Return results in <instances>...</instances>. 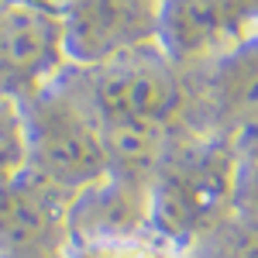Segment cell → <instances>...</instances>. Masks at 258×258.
<instances>
[{
	"mask_svg": "<svg viewBox=\"0 0 258 258\" xmlns=\"http://www.w3.org/2000/svg\"><path fill=\"white\" fill-rule=\"evenodd\" d=\"M28 172L66 193H80L107 176L100 124L83 97L76 69L66 66L35 93L21 97Z\"/></svg>",
	"mask_w": 258,
	"mask_h": 258,
	"instance_id": "cell-2",
	"label": "cell"
},
{
	"mask_svg": "<svg viewBox=\"0 0 258 258\" xmlns=\"http://www.w3.org/2000/svg\"><path fill=\"white\" fill-rule=\"evenodd\" d=\"M73 197L28 169L0 182V258H66Z\"/></svg>",
	"mask_w": 258,
	"mask_h": 258,
	"instance_id": "cell-4",
	"label": "cell"
},
{
	"mask_svg": "<svg viewBox=\"0 0 258 258\" xmlns=\"http://www.w3.org/2000/svg\"><path fill=\"white\" fill-rule=\"evenodd\" d=\"M62 18L69 66H93L159 35V0H73Z\"/></svg>",
	"mask_w": 258,
	"mask_h": 258,
	"instance_id": "cell-6",
	"label": "cell"
},
{
	"mask_svg": "<svg viewBox=\"0 0 258 258\" xmlns=\"http://www.w3.org/2000/svg\"><path fill=\"white\" fill-rule=\"evenodd\" d=\"M100 131L176 127L182 117V76L159 41L127 48L93 66H73Z\"/></svg>",
	"mask_w": 258,
	"mask_h": 258,
	"instance_id": "cell-3",
	"label": "cell"
},
{
	"mask_svg": "<svg viewBox=\"0 0 258 258\" xmlns=\"http://www.w3.org/2000/svg\"><path fill=\"white\" fill-rule=\"evenodd\" d=\"M238 138H172L148 182L152 227L179 251L207 238L238 203Z\"/></svg>",
	"mask_w": 258,
	"mask_h": 258,
	"instance_id": "cell-1",
	"label": "cell"
},
{
	"mask_svg": "<svg viewBox=\"0 0 258 258\" xmlns=\"http://www.w3.org/2000/svg\"><path fill=\"white\" fill-rule=\"evenodd\" d=\"M24 165H28V145H24L21 103L0 93V182L24 172Z\"/></svg>",
	"mask_w": 258,
	"mask_h": 258,
	"instance_id": "cell-9",
	"label": "cell"
},
{
	"mask_svg": "<svg viewBox=\"0 0 258 258\" xmlns=\"http://www.w3.org/2000/svg\"><path fill=\"white\" fill-rule=\"evenodd\" d=\"M251 24V0H162L159 4V48L179 62L234 52L241 31Z\"/></svg>",
	"mask_w": 258,
	"mask_h": 258,
	"instance_id": "cell-7",
	"label": "cell"
},
{
	"mask_svg": "<svg viewBox=\"0 0 258 258\" xmlns=\"http://www.w3.org/2000/svg\"><path fill=\"white\" fill-rule=\"evenodd\" d=\"M66 258H182L172 241L155 231H127V234H86L69 241Z\"/></svg>",
	"mask_w": 258,
	"mask_h": 258,
	"instance_id": "cell-8",
	"label": "cell"
},
{
	"mask_svg": "<svg viewBox=\"0 0 258 258\" xmlns=\"http://www.w3.org/2000/svg\"><path fill=\"white\" fill-rule=\"evenodd\" d=\"M62 18L38 0H11L0 7V93L28 97L66 69Z\"/></svg>",
	"mask_w": 258,
	"mask_h": 258,
	"instance_id": "cell-5",
	"label": "cell"
}]
</instances>
